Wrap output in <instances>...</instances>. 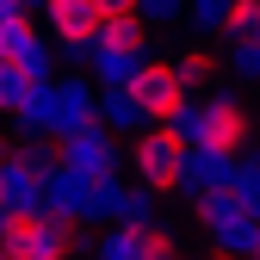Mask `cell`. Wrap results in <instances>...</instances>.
<instances>
[{"label":"cell","instance_id":"cell-31","mask_svg":"<svg viewBox=\"0 0 260 260\" xmlns=\"http://www.w3.org/2000/svg\"><path fill=\"white\" fill-rule=\"evenodd\" d=\"M38 7H44V0H38Z\"/></svg>","mask_w":260,"mask_h":260},{"label":"cell","instance_id":"cell-23","mask_svg":"<svg viewBox=\"0 0 260 260\" xmlns=\"http://www.w3.org/2000/svg\"><path fill=\"white\" fill-rule=\"evenodd\" d=\"M137 19L149 31H174V25H186V0H137Z\"/></svg>","mask_w":260,"mask_h":260},{"label":"cell","instance_id":"cell-27","mask_svg":"<svg viewBox=\"0 0 260 260\" xmlns=\"http://www.w3.org/2000/svg\"><path fill=\"white\" fill-rule=\"evenodd\" d=\"M19 149H13V137H0V168H7V161H13Z\"/></svg>","mask_w":260,"mask_h":260},{"label":"cell","instance_id":"cell-6","mask_svg":"<svg viewBox=\"0 0 260 260\" xmlns=\"http://www.w3.org/2000/svg\"><path fill=\"white\" fill-rule=\"evenodd\" d=\"M180 137L168 124H149V130H137V137L124 143V161H130V174L137 180H149V186H161V192H174V168H180Z\"/></svg>","mask_w":260,"mask_h":260},{"label":"cell","instance_id":"cell-9","mask_svg":"<svg viewBox=\"0 0 260 260\" xmlns=\"http://www.w3.org/2000/svg\"><path fill=\"white\" fill-rule=\"evenodd\" d=\"M0 205H7V217L44 211V168L31 155H13L7 168H0Z\"/></svg>","mask_w":260,"mask_h":260},{"label":"cell","instance_id":"cell-29","mask_svg":"<svg viewBox=\"0 0 260 260\" xmlns=\"http://www.w3.org/2000/svg\"><path fill=\"white\" fill-rule=\"evenodd\" d=\"M0 260H13V254H7V248H0Z\"/></svg>","mask_w":260,"mask_h":260},{"label":"cell","instance_id":"cell-4","mask_svg":"<svg viewBox=\"0 0 260 260\" xmlns=\"http://www.w3.org/2000/svg\"><path fill=\"white\" fill-rule=\"evenodd\" d=\"M106 0H44V25L62 56H93L100 44V25H106Z\"/></svg>","mask_w":260,"mask_h":260},{"label":"cell","instance_id":"cell-2","mask_svg":"<svg viewBox=\"0 0 260 260\" xmlns=\"http://www.w3.org/2000/svg\"><path fill=\"white\" fill-rule=\"evenodd\" d=\"M236 174H242V149L186 143V149H180V168H174V199H192V205H199L205 192L236 186Z\"/></svg>","mask_w":260,"mask_h":260},{"label":"cell","instance_id":"cell-21","mask_svg":"<svg viewBox=\"0 0 260 260\" xmlns=\"http://www.w3.org/2000/svg\"><path fill=\"white\" fill-rule=\"evenodd\" d=\"M168 130L180 143H199V130H205V93H186V100L168 112Z\"/></svg>","mask_w":260,"mask_h":260},{"label":"cell","instance_id":"cell-14","mask_svg":"<svg viewBox=\"0 0 260 260\" xmlns=\"http://www.w3.org/2000/svg\"><path fill=\"white\" fill-rule=\"evenodd\" d=\"M100 124L118 130V137L130 143V137H137V130H149L155 118H149V106H143L130 87H100Z\"/></svg>","mask_w":260,"mask_h":260},{"label":"cell","instance_id":"cell-15","mask_svg":"<svg viewBox=\"0 0 260 260\" xmlns=\"http://www.w3.org/2000/svg\"><path fill=\"white\" fill-rule=\"evenodd\" d=\"M149 230L155 223H106L100 242H93V260H143L149 254Z\"/></svg>","mask_w":260,"mask_h":260},{"label":"cell","instance_id":"cell-28","mask_svg":"<svg viewBox=\"0 0 260 260\" xmlns=\"http://www.w3.org/2000/svg\"><path fill=\"white\" fill-rule=\"evenodd\" d=\"M106 7H112V13H137V0H106Z\"/></svg>","mask_w":260,"mask_h":260},{"label":"cell","instance_id":"cell-25","mask_svg":"<svg viewBox=\"0 0 260 260\" xmlns=\"http://www.w3.org/2000/svg\"><path fill=\"white\" fill-rule=\"evenodd\" d=\"M143 260H180V236L155 223V230H149V254H143Z\"/></svg>","mask_w":260,"mask_h":260},{"label":"cell","instance_id":"cell-3","mask_svg":"<svg viewBox=\"0 0 260 260\" xmlns=\"http://www.w3.org/2000/svg\"><path fill=\"white\" fill-rule=\"evenodd\" d=\"M93 205H100V223H161V186L137 174H106L93 180Z\"/></svg>","mask_w":260,"mask_h":260},{"label":"cell","instance_id":"cell-13","mask_svg":"<svg viewBox=\"0 0 260 260\" xmlns=\"http://www.w3.org/2000/svg\"><path fill=\"white\" fill-rule=\"evenodd\" d=\"M93 81L100 87H130L143 69H149V50H137V44H93Z\"/></svg>","mask_w":260,"mask_h":260},{"label":"cell","instance_id":"cell-5","mask_svg":"<svg viewBox=\"0 0 260 260\" xmlns=\"http://www.w3.org/2000/svg\"><path fill=\"white\" fill-rule=\"evenodd\" d=\"M44 211H56L62 223H75V230L100 223V205H93V174L69 168V161H50V168H44Z\"/></svg>","mask_w":260,"mask_h":260},{"label":"cell","instance_id":"cell-20","mask_svg":"<svg viewBox=\"0 0 260 260\" xmlns=\"http://www.w3.org/2000/svg\"><path fill=\"white\" fill-rule=\"evenodd\" d=\"M236 199L248 217H260V143L242 149V174H236Z\"/></svg>","mask_w":260,"mask_h":260},{"label":"cell","instance_id":"cell-22","mask_svg":"<svg viewBox=\"0 0 260 260\" xmlns=\"http://www.w3.org/2000/svg\"><path fill=\"white\" fill-rule=\"evenodd\" d=\"M25 93H31V75L19 69V62H13V56H0V112H7V118H13V112L25 106Z\"/></svg>","mask_w":260,"mask_h":260},{"label":"cell","instance_id":"cell-11","mask_svg":"<svg viewBox=\"0 0 260 260\" xmlns=\"http://www.w3.org/2000/svg\"><path fill=\"white\" fill-rule=\"evenodd\" d=\"M130 93H137V100L149 106V118H155V124H168V112L186 100V81L174 75V62H149V69L130 81Z\"/></svg>","mask_w":260,"mask_h":260},{"label":"cell","instance_id":"cell-24","mask_svg":"<svg viewBox=\"0 0 260 260\" xmlns=\"http://www.w3.org/2000/svg\"><path fill=\"white\" fill-rule=\"evenodd\" d=\"M242 38H254V44H260V0H236L230 25H223V44H242Z\"/></svg>","mask_w":260,"mask_h":260},{"label":"cell","instance_id":"cell-19","mask_svg":"<svg viewBox=\"0 0 260 260\" xmlns=\"http://www.w3.org/2000/svg\"><path fill=\"white\" fill-rule=\"evenodd\" d=\"M223 75H236L242 87H260V44H254V38L223 44Z\"/></svg>","mask_w":260,"mask_h":260},{"label":"cell","instance_id":"cell-8","mask_svg":"<svg viewBox=\"0 0 260 260\" xmlns=\"http://www.w3.org/2000/svg\"><path fill=\"white\" fill-rule=\"evenodd\" d=\"M199 143H217V149H248L254 143V112L242 93L230 87H205V130H199Z\"/></svg>","mask_w":260,"mask_h":260},{"label":"cell","instance_id":"cell-16","mask_svg":"<svg viewBox=\"0 0 260 260\" xmlns=\"http://www.w3.org/2000/svg\"><path fill=\"white\" fill-rule=\"evenodd\" d=\"M13 124H19V137H25V130H50V137H56V81H31L25 106L13 112Z\"/></svg>","mask_w":260,"mask_h":260},{"label":"cell","instance_id":"cell-18","mask_svg":"<svg viewBox=\"0 0 260 260\" xmlns=\"http://www.w3.org/2000/svg\"><path fill=\"white\" fill-rule=\"evenodd\" d=\"M230 13H236V0H186V25L199 31V38H223Z\"/></svg>","mask_w":260,"mask_h":260},{"label":"cell","instance_id":"cell-17","mask_svg":"<svg viewBox=\"0 0 260 260\" xmlns=\"http://www.w3.org/2000/svg\"><path fill=\"white\" fill-rule=\"evenodd\" d=\"M174 75L186 81V93H205V87H217V56L205 44H186V50H174Z\"/></svg>","mask_w":260,"mask_h":260},{"label":"cell","instance_id":"cell-12","mask_svg":"<svg viewBox=\"0 0 260 260\" xmlns=\"http://www.w3.org/2000/svg\"><path fill=\"white\" fill-rule=\"evenodd\" d=\"M205 242L217 248V260H254V248H260V217L230 211V217L205 223Z\"/></svg>","mask_w":260,"mask_h":260},{"label":"cell","instance_id":"cell-1","mask_svg":"<svg viewBox=\"0 0 260 260\" xmlns=\"http://www.w3.org/2000/svg\"><path fill=\"white\" fill-rule=\"evenodd\" d=\"M0 248L13 260H69L75 254V223H62L56 211H31V217H7Z\"/></svg>","mask_w":260,"mask_h":260},{"label":"cell","instance_id":"cell-7","mask_svg":"<svg viewBox=\"0 0 260 260\" xmlns=\"http://www.w3.org/2000/svg\"><path fill=\"white\" fill-rule=\"evenodd\" d=\"M62 149V161H69V168H81V174H93V180H106V174H118L124 168V137L118 130H106L100 118L93 124H81V130H69V137H56Z\"/></svg>","mask_w":260,"mask_h":260},{"label":"cell","instance_id":"cell-30","mask_svg":"<svg viewBox=\"0 0 260 260\" xmlns=\"http://www.w3.org/2000/svg\"><path fill=\"white\" fill-rule=\"evenodd\" d=\"M254 260H260V248H254Z\"/></svg>","mask_w":260,"mask_h":260},{"label":"cell","instance_id":"cell-10","mask_svg":"<svg viewBox=\"0 0 260 260\" xmlns=\"http://www.w3.org/2000/svg\"><path fill=\"white\" fill-rule=\"evenodd\" d=\"M100 118V81L93 75H56V137Z\"/></svg>","mask_w":260,"mask_h":260},{"label":"cell","instance_id":"cell-26","mask_svg":"<svg viewBox=\"0 0 260 260\" xmlns=\"http://www.w3.org/2000/svg\"><path fill=\"white\" fill-rule=\"evenodd\" d=\"M31 7H38V0H0V25H25Z\"/></svg>","mask_w":260,"mask_h":260}]
</instances>
